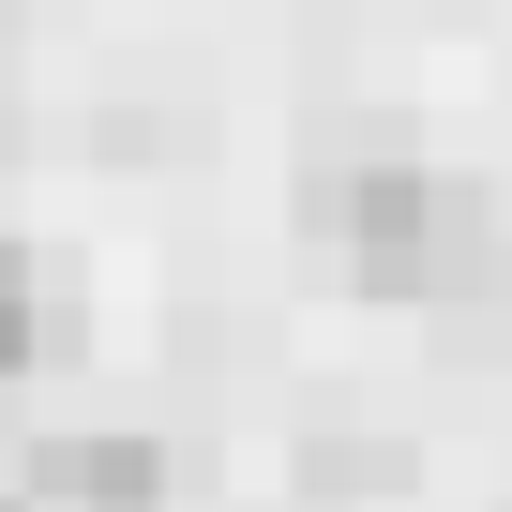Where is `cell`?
<instances>
[{
  "mask_svg": "<svg viewBox=\"0 0 512 512\" xmlns=\"http://www.w3.org/2000/svg\"><path fill=\"white\" fill-rule=\"evenodd\" d=\"M407 482V452H377V437H347V452H317V497H392Z\"/></svg>",
  "mask_w": 512,
  "mask_h": 512,
  "instance_id": "3",
  "label": "cell"
},
{
  "mask_svg": "<svg viewBox=\"0 0 512 512\" xmlns=\"http://www.w3.org/2000/svg\"><path fill=\"white\" fill-rule=\"evenodd\" d=\"M16 362H31V256L0 241V377H16Z\"/></svg>",
  "mask_w": 512,
  "mask_h": 512,
  "instance_id": "4",
  "label": "cell"
},
{
  "mask_svg": "<svg viewBox=\"0 0 512 512\" xmlns=\"http://www.w3.org/2000/svg\"><path fill=\"white\" fill-rule=\"evenodd\" d=\"M317 241L347 256V287L377 302H437V256H452V181L407 166V151H362V166H317Z\"/></svg>",
  "mask_w": 512,
  "mask_h": 512,
  "instance_id": "1",
  "label": "cell"
},
{
  "mask_svg": "<svg viewBox=\"0 0 512 512\" xmlns=\"http://www.w3.org/2000/svg\"><path fill=\"white\" fill-rule=\"evenodd\" d=\"M31 512H166V452L151 437H46Z\"/></svg>",
  "mask_w": 512,
  "mask_h": 512,
  "instance_id": "2",
  "label": "cell"
},
{
  "mask_svg": "<svg viewBox=\"0 0 512 512\" xmlns=\"http://www.w3.org/2000/svg\"><path fill=\"white\" fill-rule=\"evenodd\" d=\"M0 512H16V497H0Z\"/></svg>",
  "mask_w": 512,
  "mask_h": 512,
  "instance_id": "5",
  "label": "cell"
}]
</instances>
